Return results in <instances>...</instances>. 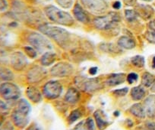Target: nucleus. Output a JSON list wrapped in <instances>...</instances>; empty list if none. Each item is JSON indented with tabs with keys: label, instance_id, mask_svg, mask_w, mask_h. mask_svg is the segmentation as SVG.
Segmentation results:
<instances>
[{
	"label": "nucleus",
	"instance_id": "45",
	"mask_svg": "<svg viewBox=\"0 0 155 130\" xmlns=\"http://www.w3.org/2000/svg\"><path fill=\"white\" fill-rule=\"evenodd\" d=\"M126 5H132L135 2V0H124Z\"/></svg>",
	"mask_w": 155,
	"mask_h": 130
},
{
	"label": "nucleus",
	"instance_id": "28",
	"mask_svg": "<svg viewBox=\"0 0 155 130\" xmlns=\"http://www.w3.org/2000/svg\"><path fill=\"white\" fill-rule=\"evenodd\" d=\"M131 61H132V64L134 66L137 67V68H142V67H144V63H145L144 58L142 56H139V55L133 57L131 59Z\"/></svg>",
	"mask_w": 155,
	"mask_h": 130
},
{
	"label": "nucleus",
	"instance_id": "17",
	"mask_svg": "<svg viewBox=\"0 0 155 130\" xmlns=\"http://www.w3.org/2000/svg\"><path fill=\"white\" fill-rule=\"evenodd\" d=\"M94 118L96 120L97 125L101 130L104 129L109 125V122L107 120V116L104 112L97 110L94 113Z\"/></svg>",
	"mask_w": 155,
	"mask_h": 130
},
{
	"label": "nucleus",
	"instance_id": "31",
	"mask_svg": "<svg viewBox=\"0 0 155 130\" xmlns=\"http://www.w3.org/2000/svg\"><path fill=\"white\" fill-rule=\"evenodd\" d=\"M125 16H126V19H127L129 22H132V21L136 19L138 15H137L136 12L134 11V10L126 9V11H125Z\"/></svg>",
	"mask_w": 155,
	"mask_h": 130
},
{
	"label": "nucleus",
	"instance_id": "39",
	"mask_svg": "<svg viewBox=\"0 0 155 130\" xmlns=\"http://www.w3.org/2000/svg\"><path fill=\"white\" fill-rule=\"evenodd\" d=\"M126 79H127V81L129 83H132L138 80V74H135V73H131L127 76Z\"/></svg>",
	"mask_w": 155,
	"mask_h": 130
},
{
	"label": "nucleus",
	"instance_id": "22",
	"mask_svg": "<svg viewBox=\"0 0 155 130\" xmlns=\"http://www.w3.org/2000/svg\"><path fill=\"white\" fill-rule=\"evenodd\" d=\"M56 59V54L54 52L47 51L41 58V64L44 66H50L55 62Z\"/></svg>",
	"mask_w": 155,
	"mask_h": 130
},
{
	"label": "nucleus",
	"instance_id": "16",
	"mask_svg": "<svg viewBox=\"0 0 155 130\" xmlns=\"http://www.w3.org/2000/svg\"><path fill=\"white\" fill-rule=\"evenodd\" d=\"M26 94L28 98L34 103L41 102L42 100V95H41V92L34 86H28L26 90Z\"/></svg>",
	"mask_w": 155,
	"mask_h": 130
},
{
	"label": "nucleus",
	"instance_id": "6",
	"mask_svg": "<svg viewBox=\"0 0 155 130\" xmlns=\"http://www.w3.org/2000/svg\"><path fill=\"white\" fill-rule=\"evenodd\" d=\"M62 86L61 83L56 80H51L46 83L43 93L47 99L53 100L58 98L62 93Z\"/></svg>",
	"mask_w": 155,
	"mask_h": 130
},
{
	"label": "nucleus",
	"instance_id": "11",
	"mask_svg": "<svg viewBox=\"0 0 155 130\" xmlns=\"http://www.w3.org/2000/svg\"><path fill=\"white\" fill-rule=\"evenodd\" d=\"M46 76H47V71L44 68L35 66L28 71L27 77L29 82L36 83V82H40L43 79L45 78Z\"/></svg>",
	"mask_w": 155,
	"mask_h": 130
},
{
	"label": "nucleus",
	"instance_id": "46",
	"mask_svg": "<svg viewBox=\"0 0 155 130\" xmlns=\"http://www.w3.org/2000/svg\"><path fill=\"white\" fill-rule=\"evenodd\" d=\"M3 122H4V116L3 115L0 113V125L3 123Z\"/></svg>",
	"mask_w": 155,
	"mask_h": 130
},
{
	"label": "nucleus",
	"instance_id": "2",
	"mask_svg": "<svg viewBox=\"0 0 155 130\" xmlns=\"http://www.w3.org/2000/svg\"><path fill=\"white\" fill-rule=\"evenodd\" d=\"M44 11L50 20L59 24V25L70 26L74 23V19L69 13L60 10L59 9L56 8V6L49 5V6L46 7Z\"/></svg>",
	"mask_w": 155,
	"mask_h": 130
},
{
	"label": "nucleus",
	"instance_id": "33",
	"mask_svg": "<svg viewBox=\"0 0 155 130\" xmlns=\"http://www.w3.org/2000/svg\"><path fill=\"white\" fill-rule=\"evenodd\" d=\"M24 50H25V52L27 54V55L31 58H34L37 57V50L34 47H31V46H26V47H24Z\"/></svg>",
	"mask_w": 155,
	"mask_h": 130
},
{
	"label": "nucleus",
	"instance_id": "34",
	"mask_svg": "<svg viewBox=\"0 0 155 130\" xmlns=\"http://www.w3.org/2000/svg\"><path fill=\"white\" fill-rule=\"evenodd\" d=\"M56 2L64 9H69L72 6L73 0H56Z\"/></svg>",
	"mask_w": 155,
	"mask_h": 130
},
{
	"label": "nucleus",
	"instance_id": "5",
	"mask_svg": "<svg viewBox=\"0 0 155 130\" xmlns=\"http://www.w3.org/2000/svg\"><path fill=\"white\" fill-rule=\"evenodd\" d=\"M120 17L118 13L110 12L107 16L96 18L94 21V24L98 29L107 30L114 26L120 22Z\"/></svg>",
	"mask_w": 155,
	"mask_h": 130
},
{
	"label": "nucleus",
	"instance_id": "10",
	"mask_svg": "<svg viewBox=\"0 0 155 130\" xmlns=\"http://www.w3.org/2000/svg\"><path fill=\"white\" fill-rule=\"evenodd\" d=\"M85 8L94 13H102L107 9V5L103 0H81Z\"/></svg>",
	"mask_w": 155,
	"mask_h": 130
},
{
	"label": "nucleus",
	"instance_id": "25",
	"mask_svg": "<svg viewBox=\"0 0 155 130\" xmlns=\"http://www.w3.org/2000/svg\"><path fill=\"white\" fill-rule=\"evenodd\" d=\"M15 109L20 110V111L23 112V113H26V114H30L31 110V105L29 104V103L25 99H21L18 101L17 106H16Z\"/></svg>",
	"mask_w": 155,
	"mask_h": 130
},
{
	"label": "nucleus",
	"instance_id": "48",
	"mask_svg": "<svg viewBox=\"0 0 155 130\" xmlns=\"http://www.w3.org/2000/svg\"><path fill=\"white\" fill-rule=\"evenodd\" d=\"M151 90L153 91V92H155V83H154V84H153V87L151 88Z\"/></svg>",
	"mask_w": 155,
	"mask_h": 130
},
{
	"label": "nucleus",
	"instance_id": "30",
	"mask_svg": "<svg viewBox=\"0 0 155 130\" xmlns=\"http://www.w3.org/2000/svg\"><path fill=\"white\" fill-rule=\"evenodd\" d=\"M102 50L103 51H107L110 52H120V49L117 46L114 45L113 44H102Z\"/></svg>",
	"mask_w": 155,
	"mask_h": 130
},
{
	"label": "nucleus",
	"instance_id": "49",
	"mask_svg": "<svg viewBox=\"0 0 155 130\" xmlns=\"http://www.w3.org/2000/svg\"><path fill=\"white\" fill-rule=\"evenodd\" d=\"M114 115H115V116H119V112L116 111V113H114Z\"/></svg>",
	"mask_w": 155,
	"mask_h": 130
},
{
	"label": "nucleus",
	"instance_id": "44",
	"mask_svg": "<svg viewBox=\"0 0 155 130\" xmlns=\"http://www.w3.org/2000/svg\"><path fill=\"white\" fill-rule=\"evenodd\" d=\"M113 8H114L115 9H119L121 8V3H120L119 1L114 2V4H113Z\"/></svg>",
	"mask_w": 155,
	"mask_h": 130
},
{
	"label": "nucleus",
	"instance_id": "9",
	"mask_svg": "<svg viewBox=\"0 0 155 130\" xmlns=\"http://www.w3.org/2000/svg\"><path fill=\"white\" fill-rule=\"evenodd\" d=\"M12 120L15 125L20 128H24L29 123V115L26 114L17 109H15L12 113Z\"/></svg>",
	"mask_w": 155,
	"mask_h": 130
},
{
	"label": "nucleus",
	"instance_id": "24",
	"mask_svg": "<svg viewBox=\"0 0 155 130\" xmlns=\"http://www.w3.org/2000/svg\"><path fill=\"white\" fill-rule=\"evenodd\" d=\"M145 90L141 86H135L131 90V96L134 100H140L143 99L145 96Z\"/></svg>",
	"mask_w": 155,
	"mask_h": 130
},
{
	"label": "nucleus",
	"instance_id": "23",
	"mask_svg": "<svg viewBox=\"0 0 155 130\" xmlns=\"http://www.w3.org/2000/svg\"><path fill=\"white\" fill-rule=\"evenodd\" d=\"M118 45L125 49H132L135 47V43L132 38L123 36L118 40Z\"/></svg>",
	"mask_w": 155,
	"mask_h": 130
},
{
	"label": "nucleus",
	"instance_id": "14",
	"mask_svg": "<svg viewBox=\"0 0 155 130\" xmlns=\"http://www.w3.org/2000/svg\"><path fill=\"white\" fill-rule=\"evenodd\" d=\"M144 109L149 117L155 116V95L149 96L144 100Z\"/></svg>",
	"mask_w": 155,
	"mask_h": 130
},
{
	"label": "nucleus",
	"instance_id": "12",
	"mask_svg": "<svg viewBox=\"0 0 155 130\" xmlns=\"http://www.w3.org/2000/svg\"><path fill=\"white\" fill-rule=\"evenodd\" d=\"M79 86H81L84 90L87 91V92H94L101 88L99 79H86L85 80H79Z\"/></svg>",
	"mask_w": 155,
	"mask_h": 130
},
{
	"label": "nucleus",
	"instance_id": "1",
	"mask_svg": "<svg viewBox=\"0 0 155 130\" xmlns=\"http://www.w3.org/2000/svg\"><path fill=\"white\" fill-rule=\"evenodd\" d=\"M39 30L48 38H53L59 44V45L62 46V47L66 48L70 45L71 35L64 28L50 25H43L39 28Z\"/></svg>",
	"mask_w": 155,
	"mask_h": 130
},
{
	"label": "nucleus",
	"instance_id": "41",
	"mask_svg": "<svg viewBox=\"0 0 155 130\" xmlns=\"http://www.w3.org/2000/svg\"><path fill=\"white\" fill-rule=\"evenodd\" d=\"M28 130H43V129L41 128V127L39 126L38 125H37V124H33L32 125L30 126V128H28Z\"/></svg>",
	"mask_w": 155,
	"mask_h": 130
},
{
	"label": "nucleus",
	"instance_id": "37",
	"mask_svg": "<svg viewBox=\"0 0 155 130\" xmlns=\"http://www.w3.org/2000/svg\"><path fill=\"white\" fill-rule=\"evenodd\" d=\"M0 130H15V128L10 121H4L3 123L0 125Z\"/></svg>",
	"mask_w": 155,
	"mask_h": 130
},
{
	"label": "nucleus",
	"instance_id": "47",
	"mask_svg": "<svg viewBox=\"0 0 155 130\" xmlns=\"http://www.w3.org/2000/svg\"><path fill=\"white\" fill-rule=\"evenodd\" d=\"M152 67H153V68H155V57H153V63H152Z\"/></svg>",
	"mask_w": 155,
	"mask_h": 130
},
{
	"label": "nucleus",
	"instance_id": "32",
	"mask_svg": "<svg viewBox=\"0 0 155 130\" xmlns=\"http://www.w3.org/2000/svg\"><path fill=\"white\" fill-rule=\"evenodd\" d=\"M145 38L149 42L155 44V30L153 28L147 30L145 33Z\"/></svg>",
	"mask_w": 155,
	"mask_h": 130
},
{
	"label": "nucleus",
	"instance_id": "36",
	"mask_svg": "<svg viewBox=\"0 0 155 130\" xmlns=\"http://www.w3.org/2000/svg\"><path fill=\"white\" fill-rule=\"evenodd\" d=\"M9 112V107L5 101L0 100V113L2 115L7 114Z\"/></svg>",
	"mask_w": 155,
	"mask_h": 130
},
{
	"label": "nucleus",
	"instance_id": "40",
	"mask_svg": "<svg viewBox=\"0 0 155 130\" xmlns=\"http://www.w3.org/2000/svg\"><path fill=\"white\" fill-rule=\"evenodd\" d=\"M8 8L7 0H0V12H3Z\"/></svg>",
	"mask_w": 155,
	"mask_h": 130
},
{
	"label": "nucleus",
	"instance_id": "3",
	"mask_svg": "<svg viewBox=\"0 0 155 130\" xmlns=\"http://www.w3.org/2000/svg\"><path fill=\"white\" fill-rule=\"evenodd\" d=\"M28 41L36 50L40 52L50 51L53 49V45L50 40L41 34L36 32L30 34Z\"/></svg>",
	"mask_w": 155,
	"mask_h": 130
},
{
	"label": "nucleus",
	"instance_id": "43",
	"mask_svg": "<svg viewBox=\"0 0 155 130\" xmlns=\"http://www.w3.org/2000/svg\"><path fill=\"white\" fill-rule=\"evenodd\" d=\"M97 72V68H91L89 70V73H90L91 75H94Z\"/></svg>",
	"mask_w": 155,
	"mask_h": 130
},
{
	"label": "nucleus",
	"instance_id": "35",
	"mask_svg": "<svg viewBox=\"0 0 155 130\" xmlns=\"http://www.w3.org/2000/svg\"><path fill=\"white\" fill-rule=\"evenodd\" d=\"M9 62V56L3 50H0V65Z\"/></svg>",
	"mask_w": 155,
	"mask_h": 130
},
{
	"label": "nucleus",
	"instance_id": "8",
	"mask_svg": "<svg viewBox=\"0 0 155 130\" xmlns=\"http://www.w3.org/2000/svg\"><path fill=\"white\" fill-rule=\"evenodd\" d=\"M73 67L66 62H59L55 64L50 70V74L54 77H66L72 74Z\"/></svg>",
	"mask_w": 155,
	"mask_h": 130
},
{
	"label": "nucleus",
	"instance_id": "27",
	"mask_svg": "<svg viewBox=\"0 0 155 130\" xmlns=\"http://www.w3.org/2000/svg\"><path fill=\"white\" fill-rule=\"evenodd\" d=\"M154 77L149 73H144L142 76V79H141L142 84L146 87H149V86H151L154 83Z\"/></svg>",
	"mask_w": 155,
	"mask_h": 130
},
{
	"label": "nucleus",
	"instance_id": "4",
	"mask_svg": "<svg viewBox=\"0 0 155 130\" xmlns=\"http://www.w3.org/2000/svg\"><path fill=\"white\" fill-rule=\"evenodd\" d=\"M0 95L7 101L17 100L21 97V90L15 83L4 82L0 84Z\"/></svg>",
	"mask_w": 155,
	"mask_h": 130
},
{
	"label": "nucleus",
	"instance_id": "50",
	"mask_svg": "<svg viewBox=\"0 0 155 130\" xmlns=\"http://www.w3.org/2000/svg\"><path fill=\"white\" fill-rule=\"evenodd\" d=\"M144 1H150V0H144Z\"/></svg>",
	"mask_w": 155,
	"mask_h": 130
},
{
	"label": "nucleus",
	"instance_id": "18",
	"mask_svg": "<svg viewBox=\"0 0 155 130\" xmlns=\"http://www.w3.org/2000/svg\"><path fill=\"white\" fill-rule=\"evenodd\" d=\"M126 77L124 74H111L107 80V84L110 86L121 84L126 80Z\"/></svg>",
	"mask_w": 155,
	"mask_h": 130
},
{
	"label": "nucleus",
	"instance_id": "21",
	"mask_svg": "<svg viewBox=\"0 0 155 130\" xmlns=\"http://www.w3.org/2000/svg\"><path fill=\"white\" fill-rule=\"evenodd\" d=\"M130 112L132 114H133L136 117L141 118V119L144 118L146 116L145 109L140 104H135L133 106H132L130 108Z\"/></svg>",
	"mask_w": 155,
	"mask_h": 130
},
{
	"label": "nucleus",
	"instance_id": "13",
	"mask_svg": "<svg viewBox=\"0 0 155 130\" xmlns=\"http://www.w3.org/2000/svg\"><path fill=\"white\" fill-rule=\"evenodd\" d=\"M73 14L74 18L78 21L82 22V23H87L89 22V17L87 13L85 12L82 7L80 5V4H75L73 9Z\"/></svg>",
	"mask_w": 155,
	"mask_h": 130
},
{
	"label": "nucleus",
	"instance_id": "20",
	"mask_svg": "<svg viewBox=\"0 0 155 130\" xmlns=\"http://www.w3.org/2000/svg\"><path fill=\"white\" fill-rule=\"evenodd\" d=\"M95 125L91 118H88L86 120L81 121L76 125L72 130H94Z\"/></svg>",
	"mask_w": 155,
	"mask_h": 130
},
{
	"label": "nucleus",
	"instance_id": "19",
	"mask_svg": "<svg viewBox=\"0 0 155 130\" xmlns=\"http://www.w3.org/2000/svg\"><path fill=\"white\" fill-rule=\"evenodd\" d=\"M80 94L79 92L75 89V88H70L67 91L66 94L65 96V100L68 104H76L79 100Z\"/></svg>",
	"mask_w": 155,
	"mask_h": 130
},
{
	"label": "nucleus",
	"instance_id": "38",
	"mask_svg": "<svg viewBox=\"0 0 155 130\" xmlns=\"http://www.w3.org/2000/svg\"><path fill=\"white\" fill-rule=\"evenodd\" d=\"M128 91H129V89L127 87H125L123 88V89L116 90L113 91V93L116 96H119V97H123V96L126 95Z\"/></svg>",
	"mask_w": 155,
	"mask_h": 130
},
{
	"label": "nucleus",
	"instance_id": "42",
	"mask_svg": "<svg viewBox=\"0 0 155 130\" xmlns=\"http://www.w3.org/2000/svg\"><path fill=\"white\" fill-rule=\"evenodd\" d=\"M147 127L148 130H155V123H153V122H148L147 124Z\"/></svg>",
	"mask_w": 155,
	"mask_h": 130
},
{
	"label": "nucleus",
	"instance_id": "7",
	"mask_svg": "<svg viewBox=\"0 0 155 130\" xmlns=\"http://www.w3.org/2000/svg\"><path fill=\"white\" fill-rule=\"evenodd\" d=\"M9 63L13 69L16 71H21L27 66L28 60L23 53L15 51L9 55Z\"/></svg>",
	"mask_w": 155,
	"mask_h": 130
},
{
	"label": "nucleus",
	"instance_id": "26",
	"mask_svg": "<svg viewBox=\"0 0 155 130\" xmlns=\"http://www.w3.org/2000/svg\"><path fill=\"white\" fill-rule=\"evenodd\" d=\"M13 77H14L13 73L9 69L0 65V79L1 80L9 81L12 80Z\"/></svg>",
	"mask_w": 155,
	"mask_h": 130
},
{
	"label": "nucleus",
	"instance_id": "29",
	"mask_svg": "<svg viewBox=\"0 0 155 130\" xmlns=\"http://www.w3.org/2000/svg\"><path fill=\"white\" fill-rule=\"evenodd\" d=\"M81 116H82V114H81V111H80L79 110H74L73 112H71V114L68 116V122H69L70 123L75 122V121L79 119Z\"/></svg>",
	"mask_w": 155,
	"mask_h": 130
},
{
	"label": "nucleus",
	"instance_id": "15",
	"mask_svg": "<svg viewBox=\"0 0 155 130\" xmlns=\"http://www.w3.org/2000/svg\"><path fill=\"white\" fill-rule=\"evenodd\" d=\"M137 15H139L143 19H150L153 13V9L151 6L147 5H138L136 7Z\"/></svg>",
	"mask_w": 155,
	"mask_h": 130
}]
</instances>
